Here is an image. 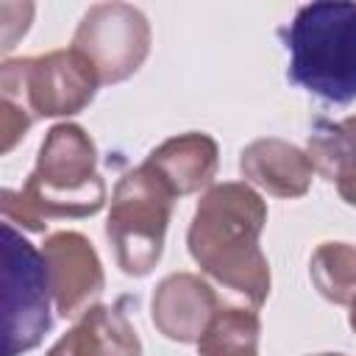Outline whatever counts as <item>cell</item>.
<instances>
[{"label":"cell","instance_id":"4","mask_svg":"<svg viewBox=\"0 0 356 356\" xmlns=\"http://www.w3.org/2000/svg\"><path fill=\"white\" fill-rule=\"evenodd\" d=\"M172 203L175 195L145 161L122 172L114 184L106 217V239L111 242L117 267L125 275L142 278L159 264Z\"/></svg>","mask_w":356,"mask_h":356},{"label":"cell","instance_id":"18","mask_svg":"<svg viewBox=\"0 0 356 356\" xmlns=\"http://www.w3.org/2000/svg\"><path fill=\"white\" fill-rule=\"evenodd\" d=\"M312 356H348V353H312Z\"/></svg>","mask_w":356,"mask_h":356},{"label":"cell","instance_id":"12","mask_svg":"<svg viewBox=\"0 0 356 356\" xmlns=\"http://www.w3.org/2000/svg\"><path fill=\"white\" fill-rule=\"evenodd\" d=\"M44 356H142V342L120 306L97 303Z\"/></svg>","mask_w":356,"mask_h":356},{"label":"cell","instance_id":"1","mask_svg":"<svg viewBox=\"0 0 356 356\" xmlns=\"http://www.w3.org/2000/svg\"><path fill=\"white\" fill-rule=\"evenodd\" d=\"M264 225V197L245 181H222L200 195L186 231V248L200 273L242 295L250 309H259L273 286L261 250Z\"/></svg>","mask_w":356,"mask_h":356},{"label":"cell","instance_id":"15","mask_svg":"<svg viewBox=\"0 0 356 356\" xmlns=\"http://www.w3.org/2000/svg\"><path fill=\"white\" fill-rule=\"evenodd\" d=\"M309 278L328 303L353 306L356 303V245L320 242L309 259Z\"/></svg>","mask_w":356,"mask_h":356},{"label":"cell","instance_id":"8","mask_svg":"<svg viewBox=\"0 0 356 356\" xmlns=\"http://www.w3.org/2000/svg\"><path fill=\"white\" fill-rule=\"evenodd\" d=\"M39 250L47 264L53 306L64 320H78L100 303L106 289L103 261L81 231H56Z\"/></svg>","mask_w":356,"mask_h":356},{"label":"cell","instance_id":"16","mask_svg":"<svg viewBox=\"0 0 356 356\" xmlns=\"http://www.w3.org/2000/svg\"><path fill=\"white\" fill-rule=\"evenodd\" d=\"M31 125H33V114L25 106L0 97V153H11L17 142L25 139Z\"/></svg>","mask_w":356,"mask_h":356},{"label":"cell","instance_id":"10","mask_svg":"<svg viewBox=\"0 0 356 356\" xmlns=\"http://www.w3.org/2000/svg\"><path fill=\"white\" fill-rule=\"evenodd\" d=\"M239 172L250 186L281 200H295L312 189L314 164L298 145L278 136H261L242 147Z\"/></svg>","mask_w":356,"mask_h":356},{"label":"cell","instance_id":"11","mask_svg":"<svg viewBox=\"0 0 356 356\" xmlns=\"http://www.w3.org/2000/svg\"><path fill=\"white\" fill-rule=\"evenodd\" d=\"M145 164L167 184L175 197L206 192L214 184L220 167V145L203 131H186L156 145Z\"/></svg>","mask_w":356,"mask_h":356},{"label":"cell","instance_id":"9","mask_svg":"<svg viewBox=\"0 0 356 356\" xmlns=\"http://www.w3.org/2000/svg\"><path fill=\"white\" fill-rule=\"evenodd\" d=\"M217 312L220 298L214 286L195 273H170L150 298V323L164 339L181 345H197Z\"/></svg>","mask_w":356,"mask_h":356},{"label":"cell","instance_id":"13","mask_svg":"<svg viewBox=\"0 0 356 356\" xmlns=\"http://www.w3.org/2000/svg\"><path fill=\"white\" fill-rule=\"evenodd\" d=\"M306 153L314 172L334 184L339 197L356 209V114L339 122L320 120L309 134Z\"/></svg>","mask_w":356,"mask_h":356},{"label":"cell","instance_id":"14","mask_svg":"<svg viewBox=\"0 0 356 356\" xmlns=\"http://www.w3.org/2000/svg\"><path fill=\"white\" fill-rule=\"evenodd\" d=\"M259 309L220 306V312L197 339V356H259Z\"/></svg>","mask_w":356,"mask_h":356},{"label":"cell","instance_id":"2","mask_svg":"<svg viewBox=\"0 0 356 356\" xmlns=\"http://www.w3.org/2000/svg\"><path fill=\"white\" fill-rule=\"evenodd\" d=\"M106 206V181L97 170V145L78 122H56L36 153L22 189H3L6 222L44 231L50 220L92 217Z\"/></svg>","mask_w":356,"mask_h":356},{"label":"cell","instance_id":"17","mask_svg":"<svg viewBox=\"0 0 356 356\" xmlns=\"http://www.w3.org/2000/svg\"><path fill=\"white\" fill-rule=\"evenodd\" d=\"M348 325L353 328V334H356V303L353 306H348Z\"/></svg>","mask_w":356,"mask_h":356},{"label":"cell","instance_id":"7","mask_svg":"<svg viewBox=\"0 0 356 356\" xmlns=\"http://www.w3.org/2000/svg\"><path fill=\"white\" fill-rule=\"evenodd\" d=\"M150 22L142 8L131 3H95L83 11L72 44L83 53L103 86L122 83L139 72L145 58L150 56Z\"/></svg>","mask_w":356,"mask_h":356},{"label":"cell","instance_id":"6","mask_svg":"<svg viewBox=\"0 0 356 356\" xmlns=\"http://www.w3.org/2000/svg\"><path fill=\"white\" fill-rule=\"evenodd\" d=\"M47 264L11 222H3V356L33 350L53 328Z\"/></svg>","mask_w":356,"mask_h":356},{"label":"cell","instance_id":"5","mask_svg":"<svg viewBox=\"0 0 356 356\" xmlns=\"http://www.w3.org/2000/svg\"><path fill=\"white\" fill-rule=\"evenodd\" d=\"M97 86H103L97 70L75 47L6 58L0 67V97L25 106L33 120L81 114L95 100Z\"/></svg>","mask_w":356,"mask_h":356},{"label":"cell","instance_id":"3","mask_svg":"<svg viewBox=\"0 0 356 356\" xmlns=\"http://www.w3.org/2000/svg\"><path fill=\"white\" fill-rule=\"evenodd\" d=\"M295 86L328 103L356 100V3L320 0L295 11L281 31Z\"/></svg>","mask_w":356,"mask_h":356}]
</instances>
